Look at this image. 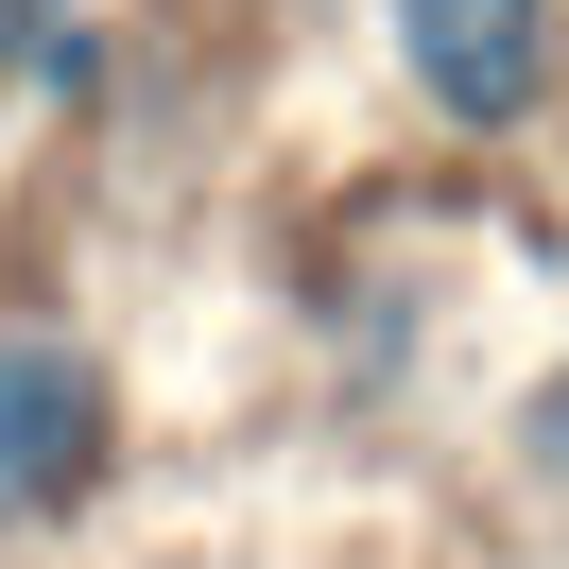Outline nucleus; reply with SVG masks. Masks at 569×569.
<instances>
[{"instance_id":"nucleus-1","label":"nucleus","mask_w":569,"mask_h":569,"mask_svg":"<svg viewBox=\"0 0 569 569\" xmlns=\"http://www.w3.org/2000/svg\"><path fill=\"white\" fill-rule=\"evenodd\" d=\"M362 70L415 139L535 156L569 139V0H362Z\"/></svg>"},{"instance_id":"nucleus-2","label":"nucleus","mask_w":569,"mask_h":569,"mask_svg":"<svg viewBox=\"0 0 569 569\" xmlns=\"http://www.w3.org/2000/svg\"><path fill=\"white\" fill-rule=\"evenodd\" d=\"M121 466H139L121 346L70 311V293H0V552H18V535L104 518Z\"/></svg>"},{"instance_id":"nucleus-3","label":"nucleus","mask_w":569,"mask_h":569,"mask_svg":"<svg viewBox=\"0 0 569 569\" xmlns=\"http://www.w3.org/2000/svg\"><path fill=\"white\" fill-rule=\"evenodd\" d=\"M500 466H518V500H552V518H569V346L500 397Z\"/></svg>"},{"instance_id":"nucleus-4","label":"nucleus","mask_w":569,"mask_h":569,"mask_svg":"<svg viewBox=\"0 0 569 569\" xmlns=\"http://www.w3.org/2000/svg\"><path fill=\"white\" fill-rule=\"evenodd\" d=\"M52 18H70V0H0V104H18V52H36Z\"/></svg>"}]
</instances>
